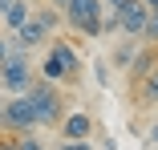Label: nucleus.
<instances>
[{
    "label": "nucleus",
    "instance_id": "nucleus-3",
    "mask_svg": "<svg viewBox=\"0 0 158 150\" xmlns=\"http://www.w3.org/2000/svg\"><path fill=\"white\" fill-rule=\"evenodd\" d=\"M102 0H69L65 8H61V20H65L73 33L81 37H98L102 33Z\"/></svg>",
    "mask_w": 158,
    "mask_h": 150
},
{
    "label": "nucleus",
    "instance_id": "nucleus-9",
    "mask_svg": "<svg viewBox=\"0 0 158 150\" xmlns=\"http://www.w3.org/2000/svg\"><path fill=\"white\" fill-rule=\"evenodd\" d=\"M138 53H142V41H138V37H122V41L114 45V53H110V65H114V69H130V65L138 61Z\"/></svg>",
    "mask_w": 158,
    "mask_h": 150
},
{
    "label": "nucleus",
    "instance_id": "nucleus-16",
    "mask_svg": "<svg viewBox=\"0 0 158 150\" xmlns=\"http://www.w3.org/2000/svg\"><path fill=\"white\" fill-rule=\"evenodd\" d=\"M57 150H93V142H89V138H81V142H65V138H61Z\"/></svg>",
    "mask_w": 158,
    "mask_h": 150
},
{
    "label": "nucleus",
    "instance_id": "nucleus-18",
    "mask_svg": "<svg viewBox=\"0 0 158 150\" xmlns=\"http://www.w3.org/2000/svg\"><path fill=\"white\" fill-rule=\"evenodd\" d=\"M146 142H158V122L150 126V134H146Z\"/></svg>",
    "mask_w": 158,
    "mask_h": 150
},
{
    "label": "nucleus",
    "instance_id": "nucleus-15",
    "mask_svg": "<svg viewBox=\"0 0 158 150\" xmlns=\"http://www.w3.org/2000/svg\"><path fill=\"white\" fill-rule=\"evenodd\" d=\"M93 77H98V85H110V65L98 61V65H93Z\"/></svg>",
    "mask_w": 158,
    "mask_h": 150
},
{
    "label": "nucleus",
    "instance_id": "nucleus-11",
    "mask_svg": "<svg viewBox=\"0 0 158 150\" xmlns=\"http://www.w3.org/2000/svg\"><path fill=\"white\" fill-rule=\"evenodd\" d=\"M138 81H142V89H138L142 102H158V69L150 65L146 73H138Z\"/></svg>",
    "mask_w": 158,
    "mask_h": 150
},
{
    "label": "nucleus",
    "instance_id": "nucleus-20",
    "mask_svg": "<svg viewBox=\"0 0 158 150\" xmlns=\"http://www.w3.org/2000/svg\"><path fill=\"white\" fill-rule=\"evenodd\" d=\"M8 4H12V0H0V16H4V8H8Z\"/></svg>",
    "mask_w": 158,
    "mask_h": 150
},
{
    "label": "nucleus",
    "instance_id": "nucleus-4",
    "mask_svg": "<svg viewBox=\"0 0 158 150\" xmlns=\"http://www.w3.org/2000/svg\"><path fill=\"white\" fill-rule=\"evenodd\" d=\"M28 81H33V65H28V53L12 49L4 61H0V89H8V94H24Z\"/></svg>",
    "mask_w": 158,
    "mask_h": 150
},
{
    "label": "nucleus",
    "instance_id": "nucleus-17",
    "mask_svg": "<svg viewBox=\"0 0 158 150\" xmlns=\"http://www.w3.org/2000/svg\"><path fill=\"white\" fill-rule=\"evenodd\" d=\"M8 53H12V41H8V37H0V61H4Z\"/></svg>",
    "mask_w": 158,
    "mask_h": 150
},
{
    "label": "nucleus",
    "instance_id": "nucleus-5",
    "mask_svg": "<svg viewBox=\"0 0 158 150\" xmlns=\"http://www.w3.org/2000/svg\"><path fill=\"white\" fill-rule=\"evenodd\" d=\"M0 106H4V122H0L4 134H28V130H37V114H33V106H28L24 94H12V102H0Z\"/></svg>",
    "mask_w": 158,
    "mask_h": 150
},
{
    "label": "nucleus",
    "instance_id": "nucleus-12",
    "mask_svg": "<svg viewBox=\"0 0 158 150\" xmlns=\"http://www.w3.org/2000/svg\"><path fill=\"white\" fill-rule=\"evenodd\" d=\"M33 16H37V20H41L45 28H49V33H53V28L61 24V12H57L53 4H41V8H33Z\"/></svg>",
    "mask_w": 158,
    "mask_h": 150
},
{
    "label": "nucleus",
    "instance_id": "nucleus-19",
    "mask_svg": "<svg viewBox=\"0 0 158 150\" xmlns=\"http://www.w3.org/2000/svg\"><path fill=\"white\" fill-rule=\"evenodd\" d=\"M142 4H146V8H150V12H154V8H158V0H142Z\"/></svg>",
    "mask_w": 158,
    "mask_h": 150
},
{
    "label": "nucleus",
    "instance_id": "nucleus-2",
    "mask_svg": "<svg viewBox=\"0 0 158 150\" xmlns=\"http://www.w3.org/2000/svg\"><path fill=\"white\" fill-rule=\"evenodd\" d=\"M24 98H28V106L37 114V126H57L61 122V114H65V106H61V85L45 81V77H33L28 89H24Z\"/></svg>",
    "mask_w": 158,
    "mask_h": 150
},
{
    "label": "nucleus",
    "instance_id": "nucleus-10",
    "mask_svg": "<svg viewBox=\"0 0 158 150\" xmlns=\"http://www.w3.org/2000/svg\"><path fill=\"white\" fill-rule=\"evenodd\" d=\"M28 16H33V4H28V0H12V4L4 8V16H0V20H4V28L12 33V28H20Z\"/></svg>",
    "mask_w": 158,
    "mask_h": 150
},
{
    "label": "nucleus",
    "instance_id": "nucleus-7",
    "mask_svg": "<svg viewBox=\"0 0 158 150\" xmlns=\"http://www.w3.org/2000/svg\"><path fill=\"white\" fill-rule=\"evenodd\" d=\"M57 130H61V138H65V142L93 138V114H89V110H69V114H61Z\"/></svg>",
    "mask_w": 158,
    "mask_h": 150
},
{
    "label": "nucleus",
    "instance_id": "nucleus-14",
    "mask_svg": "<svg viewBox=\"0 0 158 150\" xmlns=\"http://www.w3.org/2000/svg\"><path fill=\"white\" fill-rule=\"evenodd\" d=\"M12 138H16V150H45V142L33 130H28V134H12Z\"/></svg>",
    "mask_w": 158,
    "mask_h": 150
},
{
    "label": "nucleus",
    "instance_id": "nucleus-1",
    "mask_svg": "<svg viewBox=\"0 0 158 150\" xmlns=\"http://www.w3.org/2000/svg\"><path fill=\"white\" fill-rule=\"evenodd\" d=\"M41 77L53 81V85L77 81V77H81V53H77V45L65 41V37H57V41L49 45V53H45V61H41Z\"/></svg>",
    "mask_w": 158,
    "mask_h": 150
},
{
    "label": "nucleus",
    "instance_id": "nucleus-8",
    "mask_svg": "<svg viewBox=\"0 0 158 150\" xmlns=\"http://www.w3.org/2000/svg\"><path fill=\"white\" fill-rule=\"evenodd\" d=\"M8 41H12V49L28 53L33 45H45V41H49V28H45V24H41L37 16H28V20H24L20 28H12V37H8Z\"/></svg>",
    "mask_w": 158,
    "mask_h": 150
},
{
    "label": "nucleus",
    "instance_id": "nucleus-6",
    "mask_svg": "<svg viewBox=\"0 0 158 150\" xmlns=\"http://www.w3.org/2000/svg\"><path fill=\"white\" fill-rule=\"evenodd\" d=\"M146 4L142 0H122V4L114 8V16H118V33L122 37H142V24H146Z\"/></svg>",
    "mask_w": 158,
    "mask_h": 150
},
{
    "label": "nucleus",
    "instance_id": "nucleus-21",
    "mask_svg": "<svg viewBox=\"0 0 158 150\" xmlns=\"http://www.w3.org/2000/svg\"><path fill=\"white\" fill-rule=\"evenodd\" d=\"M0 122H4V106H0Z\"/></svg>",
    "mask_w": 158,
    "mask_h": 150
},
{
    "label": "nucleus",
    "instance_id": "nucleus-13",
    "mask_svg": "<svg viewBox=\"0 0 158 150\" xmlns=\"http://www.w3.org/2000/svg\"><path fill=\"white\" fill-rule=\"evenodd\" d=\"M138 41H146V45H154L158 41V8L154 12H146V24H142V37Z\"/></svg>",
    "mask_w": 158,
    "mask_h": 150
}]
</instances>
